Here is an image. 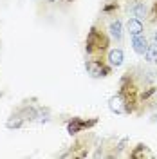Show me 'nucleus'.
<instances>
[{
    "instance_id": "1",
    "label": "nucleus",
    "mask_w": 157,
    "mask_h": 159,
    "mask_svg": "<svg viewBox=\"0 0 157 159\" xmlns=\"http://www.w3.org/2000/svg\"><path fill=\"white\" fill-rule=\"evenodd\" d=\"M108 45H110V40L103 31H99L98 27H92L88 31L87 40H85V51L88 56L101 60V56L108 51Z\"/></svg>"
},
{
    "instance_id": "2",
    "label": "nucleus",
    "mask_w": 157,
    "mask_h": 159,
    "mask_svg": "<svg viewBox=\"0 0 157 159\" xmlns=\"http://www.w3.org/2000/svg\"><path fill=\"white\" fill-rule=\"evenodd\" d=\"M85 70L88 72L90 78H105L112 72V65H107L101 60H87L85 61Z\"/></svg>"
},
{
    "instance_id": "3",
    "label": "nucleus",
    "mask_w": 157,
    "mask_h": 159,
    "mask_svg": "<svg viewBox=\"0 0 157 159\" xmlns=\"http://www.w3.org/2000/svg\"><path fill=\"white\" fill-rule=\"evenodd\" d=\"M96 125H98V119L96 118H92V119L70 118L69 123H67V132H69L70 136H76V134H79V132H83V130H87V129H92Z\"/></svg>"
},
{
    "instance_id": "4",
    "label": "nucleus",
    "mask_w": 157,
    "mask_h": 159,
    "mask_svg": "<svg viewBox=\"0 0 157 159\" xmlns=\"http://www.w3.org/2000/svg\"><path fill=\"white\" fill-rule=\"evenodd\" d=\"M108 109L112 110L114 114H128L127 112V101H125V98H123V94L121 92H118L116 96H112V98L108 99Z\"/></svg>"
},
{
    "instance_id": "5",
    "label": "nucleus",
    "mask_w": 157,
    "mask_h": 159,
    "mask_svg": "<svg viewBox=\"0 0 157 159\" xmlns=\"http://www.w3.org/2000/svg\"><path fill=\"white\" fill-rule=\"evenodd\" d=\"M130 157L132 159H154L155 156H154V152L150 150V147L143 145V143H139L137 147L130 152Z\"/></svg>"
},
{
    "instance_id": "6",
    "label": "nucleus",
    "mask_w": 157,
    "mask_h": 159,
    "mask_svg": "<svg viewBox=\"0 0 157 159\" xmlns=\"http://www.w3.org/2000/svg\"><path fill=\"white\" fill-rule=\"evenodd\" d=\"M132 47H134V51H136L137 54L145 56V52H146V49H148V40H146V36H145V34L132 36Z\"/></svg>"
},
{
    "instance_id": "7",
    "label": "nucleus",
    "mask_w": 157,
    "mask_h": 159,
    "mask_svg": "<svg viewBox=\"0 0 157 159\" xmlns=\"http://www.w3.org/2000/svg\"><path fill=\"white\" fill-rule=\"evenodd\" d=\"M127 31L130 36H137V34H143L145 31V25H143V20L139 18H130L127 22Z\"/></svg>"
},
{
    "instance_id": "8",
    "label": "nucleus",
    "mask_w": 157,
    "mask_h": 159,
    "mask_svg": "<svg viewBox=\"0 0 157 159\" xmlns=\"http://www.w3.org/2000/svg\"><path fill=\"white\" fill-rule=\"evenodd\" d=\"M108 65H112V67H121L123 65V60H125V54H123V51L121 49H112L108 51Z\"/></svg>"
},
{
    "instance_id": "9",
    "label": "nucleus",
    "mask_w": 157,
    "mask_h": 159,
    "mask_svg": "<svg viewBox=\"0 0 157 159\" xmlns=\"http://www.w3.org/2000/svg\"><path fill=\"white\" fill-rule=\"evenodd\" d=\"M108 31H110V36L114 40H121V36H123V24H121V20H112L110 22V25H108Z\"/></svg>"
},
{
    "instance_id": "10",
    "label": "nucleus",
    "mask_w": 157,
    "mask_h": 159,
    "mask_svg": "<svg viewBox=\"0 0 157 159\" xmlns=\"http://www.w3.org/2000/svg\"><path fill=\"white\" fill-rule=\"evenodd\" d=\"M132 15H134V18H139V20L146 18L148 16V7L143 4V2H137V0H136V4H134V7H132Z\"/></svg>"
},
{
    "instance_id": "11",
    "label": "nucleus",
    "mask_w": 157,
    "mask_h": 159,
    "mask_svg": "<svg viewBox=\"0 0 157 159\" xmlns=\"http://www.w3.org/2000/svg\"><path fill=\"white\" fill-rule=\"evenodd\" d=\"M24 123H25V119L22 118L20 114H13V116L6 121V127L11 129V130H13V129H22V127H24Z\"/></svg>"
},
{
    "instance_id": "12",
    "label": "nucleus",
    "mask_w": 157,
    "mask_h": 159,
    "mask_svg": "<svg viewBox=\"0 0 157 159\" xmlns=\"http://www.w3.org/2000/svg\"><path fill=\"white\" fill-rule=\"evenodd\" d=\"M145 56H146V60L150 63H157V45H148Z\"/></svg>"
},
{
    "instance_id": "13",
    "label": "nucleus",
    "mask_w": 157,
    "mask_h": 159,
    "mask_svg": "<svg viewBox=\"0 0 157 159\" xmlns=\"http://www.w3.org/2000/svg\"><path fill=\"white\" fill-rule=\"evenodd\" d=\"M118 9V2H112V4H107L105 7H103V13H110V11Z\"/></svg>"
},
{
    "instance_id": "14",
    "label": "nucleus",
    "mask_w": 157,
    "mask_h": 159,
    "mask_svg": "<svg viewBox=\"0 0 157 159\" xmlns=\"http://www.w3.org/2000/svg\"><path fill=\"white\" fill-rule=\"evenodd\" d=\"M150 16H152V20L157 24V0L154 2V6H152V13H150Z\"/></svg>"
},
{
    "instance_id": "15",
    "label": "nucleus",
    "mask_w": 157,
    "mask_h": 159,
    "mask_svg": "<svg viewBox=\"0 0 157 159\" xmlns=\"http://www.w3.org/2000/svg\"><path fill=\"white\" fill-rule=\"evenodd\" d=\"M152 40H154V45H157V31L154 33V36H152Z\"/></svg>"
},
{
    "instance_id": "16",
    "label": "nucleus",
    "mask_w": 157,
    "mask_h": 159,
    "mask_svg": "<svg viewBox=\"0 0 157 159\" xmlns=\"http://www.w3.org/2000/svg\"><path fill=\"white\" fill-rule=\"evenodd\" d=\"M47 2H56V0H47Z\"/></svg>"
},
{
    "instance_id": "17",
    "label": "nucleus",
    "mask_w": 157,
    "mask_h": 159,
    "mask_svg": "<svg viewBox=\"0 0 157 159\" xmlns=\"http://www.w3.org/2000/svg\"><path fill=\"white\" fill-rule=\"evenodd\" d=\"M67 2H72V0H67Z\"/></svg>"
},
{
    "instance_id": "18",
    "label": "nucleus",
    "mask_w": 157,
    "mask_h": 159,
    "mask_svg": "<svg viewBox=\"0 0 157 159\" xmlns=\"http://www.w3.org/2000/svg\"><path fill=\"white\" fill-rule=\"evenodd\" d=\"M132 2H136V0H132Z\"/></svg>"
}]
</instances>
